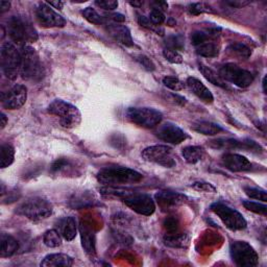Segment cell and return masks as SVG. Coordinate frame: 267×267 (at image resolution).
<instances>
[{"instance_id": "obj_1", "label": "cell", "mask_w": 267, "mask_h": 267, "mask_svg": "<svg viewBox=\"0 0 267 267\" xmlns=\"http://www.w3.org/2000/svg\"><path fill=\"white\" fill-rule=\"evenodd\" d=\"M143 175L128 167L106 166L97 173V181L106 187H118L141 182Z\"/></svg>"}, {"instance_id": "obj_2", "label": "cell", "mask_w": 267, "mask_h": 267, "mask_svg": "<svg viewBox=\"0 0 267 267\" xmlns=\"http://www.w3.org/2000/svg\"><path fill=\"white\" fill-rule=\"evenodd\" d=\"M218 36L219 29L193 32L191 34V43L197 55L204 58H216L220 51Z\"/></svg>"}, {"instance_id": "obj_3", "label": "cell", "mask_w": 267, "mask_h": 267, "mask_svg": "<svg viewBox=\"0 0 267 267\" xmlns=\"http://www.w3.org/2000/svg\"><path fill=\"white\" fill-rule=\"evenodd\" d=\"M8 33L15 43L22 46H25L28 43H35L38 40V33L32 22L22 16H13L10 18Z\"/></svg>"}, {"instance_id": "obj_4", "label": "cell", "mask_w": 267, "mask_h": 267, "mask_svg": "<svg viewBox=\"0 0 267 267\" xmlns=\"http://www.w3.org/2000/svg\"><path fill=\"white\" fill-rule=\"evenodd\" d=\"M47 111L49 114L60 119L61 125L65 128H74L82 121L79 110L75 105L62 99H55L48 105Z\"/></svg>"}, {"instance_id": "obj_5", "label": "cell", "mask_w": 267, "mask_h": 267, "mask_svg": "<svg viewBox=\"0 0 267 267\" xmlns=\"http://www.w3.org/2000/svg\"><path fill=\"white\" fill-rule=\"evenodd\" d=\"M21 69L22 78L38 82L43 77L44 70L38 52L30 45L22 46L21 49Z\"/></svg>"}, {"instance_id": "obj_6", "label": "cell", "mask_w": 267, "mask_h": 267, "mask_svg": "<svg viewBox=\"0 0 267 267\" xmlns=\"http://www.w3.org/2000/svg\"><path fill=\"white\" fill-rule=\"evenodd\" d=\"M54 211L52 205L47 199L32 197L26 199L17 208V214L24 216L33 221H41L48 218Z\"/></svg>"}, {"instance_id": "obj_7", "label": "cell", "mask_w": 267, "mask_h": 267, "mask_svg": "<svg viewBox=\"0 0 267 267\" xmlns=\"http://www.w3.org/2000/svg\"><path fill=\"white\" fill-rule=\"evenodd\" d=\"M126 118L140 127L153 128L161 123L163 115L152 108H129L126 111Z\"/></svg>"}, {"instance_id": "obj_8", "label": "cell", "mask_w": 267, "mask_h": 267, "mask_svg": "<svg viewBox=\"0 0 267 267\" xmlns=\"http://www.w3.org/2000/svg\"><path fill=\"white\" fill-rule=\"evenodd\" d=\"M230 255L239 267H254L259 264V256L255 249L246 241H232Z\"/></svg>"}, {"instance_id": "obj_9", "label": "cell", "mask_w": 267, "mask_h": 267, "mask_svg": "<svg viewBox=\"0 0 267 267\" xmlns=\"http://www.w3.org/2000/svg\"><path fill=\"white\" fill-rule=\"evenodd\" d=\"M0 56H2V67L6 77L9 79L17 78L21 69V52L18 51L13 43L6 42L3 44Z\"/></svg>"}, {"instance_id": "obj_10", "label": "cell", "mask_w": 267, "mask_h": 267, "mask_svg": "<svg viewBox=\"0 0 267 267\" xmlns=\"http://www.w3.org/2000/svg\"><path fill=\"white\" fill-rule=\"evenodd\" d=\"M211 210L231 231H242L248 227V222L242 214L225 204L215 203L211 206Z\"/></svg>"}, {"instance_id": "obj_11", "label": "cell", "mask_w": 267, "mask_h": 267, "mask_svg": "<svg viewBox=\"0 0 267 267\" xmlns=\"http://www.w3.org/2000/svg\"><path fill=\"white\" fill-rule=\"evenodd\" d=\"M220 77L239 88H248L254 82V75L251 71L241 68L238 65L228 63L219 69Z\"/></svg>"}, {"instance_id": "obj_12", "label": "cell", "mask_w": 267, "mask_h": 267, "mask_svg": "<svg viewBox=\"0 0 267 267\" xmlns=\"http://www.w3.org/2000/svg\"><path fill=\"white\" fill-rule=\"evenodd\" d=\"M141 155L145 161L155 163L166 168H172L176 165L172 148L167 145H153L146 147Z\"/></svg>"}, {"instance_id": "obj_13", "label": "cell", "mask_w": 267, "mask_h": 267, "mask_svg": "<svg viewBox=\"0 0 267 267\" xmlns=\"http://www.w3.org/2000/svg\"><path fill=\"white\" fill-rule=\"evenodd\" d=\"M122 202L134 212L140 215L150 216L155 211L154 200L148 194L128 192L122 197Z\"/></svg>"}, {"instance_id": "obj_14", "label": "cell", "mask_w": 267, "mask_h": 267, "mask_svg": "<svg viewBox=\"0 0 267 267\" xmlns=\"http://www.w3.org/2000/svg\"><path fill=\"white\" fill-rule=\"evenodd\" d=\"M36 18L38 23L45 29L50 28H64L66 20L58 14L46 3H40L36 8Z\"/></svg>"}, {"instance_id": "obj_15", "label": "cell", "mask_w": 267, "mask_h": 267, "mask_svg": "<svg viewBox=\"0 0 267 267\" xmlns=\"http://www.w3.org/2000/svg\"><path fill=\"white\" fill-rule=\"evenodd\" d=\"M28 99V89L23 85H15L2 94V104L8 110H18L24 105Z\"/></svg>"}, {"instance_id": "obj_16", "label": "cell", "mask_w": 267, "mask_h": 267, "mask_svg": "<svg viewBox=\"0 0 267 267\" xmlns=\"http://www.w3.org/2000/svg\"><path fill=\"white\" fill-rule=\"evenodd\" d=\"M155 200L163 212H170L186 204L187 196L170 190H160L154 195Z\"/></svg>"}, {"instance_id": "obj_17", "label": "cell", "mask_w": 267, "mask_h": 267, "mask_svg": "<svg viewBox=\"0 0 267 267\" xmlns=\"http://www.w3.org/2000/svg\"><path fill=\"white\" fill-rule=\"evenodd\" d=\"M210 146L218 149H243L259 153L262 151V147L253 140H237V139H217L210 143Z\"/></svg>"}, {"instance_id": "obj_18", "label": "cell", "mask_w": 267, "mask_h": 267, "mask_svg": "<svg viewBox=\"0 0 267 267\" xmlns=\"http://www.w3.org/2000/svg\"><path fill=\"white\" fill-rule=\"evenodd\" d=\"M155 135L162 141L170 144H180L188 138V135L181 127L171 122L160 125L155 131Z\"/></svg>"}, {"instance_id": "obj_19", "label": "cell", "mask_w": 267, "mask_h": 267, "mask_svg": "<svg viewBox=\"0 0 267 267\" xmlns=\"http://www.w3.org/2000/svg\"><path fill=\"white\" fill-rule=\"evenodd\" d=\"M221 163L228 170L233 172L250 171L253 168V164L241 154L228 152L221 157Z\"/></svg>"}, {"instance_id": "obj_20", "label": "cell", "mask_w": 267, "mask_h": 267, "mask_svg": "<svg viewBox=\"0 0 267 267\" xmlns=\"http://www.w3.org/2000/svg\"><path fill=\"white\" fill-rule=\"evenodd\" d=\"M105 31L106 33L112 37L115 41L119 42L124 46H132L134 41L130 35L129 30L120 23H115V22H105Z\"/></svg>"}, {"instance_id": "obj_21", "label": "cell", "mask_w": 267, "mask_h": 267, "mask_svg": "<svg viewBox=\"0 0 267 267\" xmlns=\"http://www.w3.org/2000/svg\"><path fill=\"white\" fill-rule=\"evenodd\" d=\"M187 86L190 90L195 94L200 100L205 103H212L214 101V96L209 89L195 77H188L187 78Z\"/></svg>"}, {"instance_id": "obj_22", "label": "cell", "mask_w": 267, "mask_h": 267, "mask_svg": "<svg viewBox=\"0 0 267 267\" xmlns=\"http://www.w3.org/2000/svg\"><path fill=\"white\" fill-rule=\"evenodd\" d=\"M57 230L61 234V236L67 240V241H72L77 233V227H76V221L73 217H64L61 218L57 222Z\"/></svg>"}, {"instance_id": "obj_23", "label": "cell", "mask_w": 267, "mask_h": 267, "mask_svg": "<svg viewBox=\"0 0 267 267\" xmlns=\"http://www.w3.org/2000/svg\"><path fill=\"white\" fill-rule=\"evenodd\" d=\"M43 267H69L73 265V258L66 254H50L41 261Z\"/></svg>"}, {"instance_id": "obj_24", "label": "cell", "mask_w": 267, "mask_h": 267, "mask_svg": "<svg viewBox=\"0 0 267 267\" xmlns=\"http://www.w3.org/2000/svg\"><path fill=\"white\" fill-rule=\"evenodd\" d=\"M76 171V166L73 161L68 158H60L56 160L50 166V172L55 175L73 174Z\"/></svg>"}, {"instance_id": "obj_25", "label": "cell", "mask_w": 267, "mask_h": 267, "mask_svg": "<svg viewBox=\"0 0 267 267\" xmlns=\"http://www.w3.org/2000/svg\"><path fill=\"white\" fill-rule=\"evenodd\" d=\"M165 246L172 248V249H186L189 246V236L184 233L175 232L166 234L163 239Z\"/></svg>"}, {"instance_id": "obj_26", "label": "cell", "mask_w": 267, "mask_h": 267, "mask_svg": "<svg viewBox=\"0 0 267 267\" xmlns=\"http://www.w3.org/2000/svg\"><path fill=\"white\" fill-rule=\"evenodd\" d=\"M0 242H2V249H0V257L2 258L13 256L19 249L18 241L9 234H2Z\"/></svg>"}, {"instance_id": "obj_27", "label": "cell", "mask_w": 267, "mask_h": 267, "mask_svg": "<svg viewBox=\"0 0 267 267\" xmlns=\"http://www.w3.org/2000/svg\"><path fill=\"white\" fill-rule=\"evenodd\" d=\"M192 129L199 134H203V135H206V136H215L217 135V134L224 131V128H222L219 124H216L211 121L195 122L192 125Z\"/></svg>"}, {"instance_id": "obj_28", "label": "cell", "mask_w": 267, "mask_h": 267, "mask_svg": "<svg viewBox=\"0 0 267 267\" xmlns=\"http://www.w3.org/2000/svg\"><path fill=\"white\" fill-rule=\"evenodd\" d=\"M182 154L185 159V161L189 164H196L204 158L205 150L203 147L196 146V145H191V146H186L182 150Z\"/></svg>"}, {"instance_id": "obj_29", "label": "cell", "mask_w": 267, "mask_h": 267, "mask_svg": "<svg viewBox=\"0 0 267 267\" xmlns=\"http://www.w3.org/2000/svg\"><path fill=\"white\" fill-rule=\"evenodd\" d=\"M82 233V241L83 248L85 249L86 253L89 255L95 254V235L94 233L87 227H81Z\"/></svg>"}, {"instance_id": "obj_30", "label": "cell", "mask_w": 267, "mask_h": 267, "mask_svg": "<svg viewBox=\"0 0 267 267\" xmlns=\"http://www.w3.org/2000/svg\"><path fill=\"white\" fill-rule=\"evenodd\" d=\"M227 52L231 57H235L239 60H248L252 55L251 48L247 46L246 44L240 43V42H236L229 45L227 48Z\"/></svg>"}, {"instance_id": "obj_31", "label": "cell", "mask_w": 267, "mask_h": 267, "mask_svg": "<svg viewBox=\"0 0 267 267\" xmlns=\"http://www.w3.org/2000/svg\"><path fill=\"white\" fill-rule=\"evenodd\" d=\"M199 71L202 72V74L205 76V78L207 81H209L211 84L220 87L222 89H230L229 86L226 84V82L220 77L219 74H217L214 70H212L211 68H209L208 66L203 65V64H199Z\"/></svg>"}, {"instance_id": "obj_32", "label": "cell", "mask_w": 267, "mask_h": 267, "mask_svg": "<svg viewBox=\"0 0 267 267\" xmlns=\"http://www.w3.org/2000/svg\"><path fill=\"white\" fill-rule=\"evenodd\" d=\"M0 167L3 169L11 166L15 160V148L11 144H3L0 147Z\"/></svg>"}, {"instance_id": "obj_33", "label": "cell", "mask_w": 267, "mask_h": 267, "mask_svg": "<svg viewBox=\"0 0 267 267\" xmlns=\"http://www.w3.org/2000/svg\"><path fill=\"white\" fill-rule=\"evenodd\" d=\"M43 241H44V244H45V246L48 248H51V249L59 248L62 246V236L57 229L48 230L47 232H45V234H44Z\"/></svg>"}, {"instance_id": "obj_34", "label": "cell", "mask_w": 267, "mask_h": 267, "mask_svg": "<svg viewBox=\"0 0 267 267\" xmlns=\"http://www.w3.org/2000/svg\"><path fill=\"white\" fill-rule=\"evenodd\" d=\"M165 48L172 49L175 51H181L185 48V40L183 36L173 35L165 39Z\"/></svg>"}, {"instance_id": "obj_35", "label": "cell", "mask_w": 267, "mask_h": 267, "mask_svg": "<svg viewBox=\"0 0 267 267\" xmlns=\"http://www.w3.org/2000/svg\"><path fill=\"white\" fill-rule=\"evenodd\" d=\"M83 16L84 18L90 22L92 24H96V25H104L105 24V19L103 17H101L94 9L92 8H87L83 11Z\"/></svg>"}, {"instance_id": "obj_36", "label": "cell", "mask_w": 267, "mask_h": 267, "mask_svg": "<svg viewBox=\"0 0 267 267\" xmlns=\"http://www.w3.org/2000/svg\"><path fill=\"white\" fill-rule=\"evenodd\" d=\"M243 207L246 208L247 210L259 214V215H266L267 213V207L264 204H260V203H256V202H252V200H243L242 202Z\"/></svg>"}, {"instance_id": "obj_37", "label": "cell", "mask_w": 267, "mask_h": 267, "mask_svg": "<svg viewBox=\"0 0 267 267\" xmlns=\"http://www.w3.org/2000/svg\"><path fill=\"white\" fill-rule=\"evenodd\" d=\"M163 84L172 91H182L185 89V84L175 76H165Z\"/></svg>"}, {"instance_id": "obj_38", "label": "cell", "mask_w": 267, "mask_h": 267, "mask_svg": "<svg viewBox=\"0 0 267 267\" xmlns=\"http://www.w3.org/2000/svg\"><path fill=\"white\" fill-rule=\"evenodd\" d=\"M94 202L95 200H93L92 197H88L87 194H84V195L74 196V198L70 200V205L73 208H83L87 206H93Z\"/></svg>"}, {"instance_id": "obj_39", "label": "cell", "mask_w": 267, "mask_h": 267, "mask_svg": "<svg viewBox=\"0 0 267 267\" xmlns=\"http://www.w3.org/2000/svg\"><path fill=\"white\" fill-rule=\"evenodd\" d=\"M188 12L191 14V15H200V14H204V13H214L213 9L204 4V3H197V4H191L189 7H188Z\"/></svg>"}, {"instance_id": "obj_40", "label": "cell", "mask_w": 267, "mask_h": 267, "mask_svg": "<svg viewBox=\"0 0 267 267\" xmlns=\"http://www.w3.org/2000/svg\"><path fill=\"white\" fill-rule=\"evenodd\" d=\"M163 226H164V229L166 230V234L179 232V227H180L179 218L175 216H169L164 220Z\"/></svg>"}, {"instance_id": "obj_41", "label": "cell", "mask_w": 267, "mask_h": 267, "mask_svg": "<svg viewBox=\"0 0 267 267\" xmlns=\"http://www.w3.org/2000/svg\"><path fill=\"white\" fill-rule=\"evenodd\" d=\"M244 192L246 194L254 199H258V200H262L263 203H266L267 200V195H266V191L262 190V189H258V188H251V187H246L244 188Z\"/></svg>"}, {"instance_id": "obj_42", "label": "cell", "mask_w": 267, "mask_h": 267, "mask_svg": "<svg viewBox=\"0 0 267 267\" xmlns=\"http://www.w3.org/2000/svg\"><path fill=\"white\" fill-rule=\"evenodd\" d=\"M163 56L164 58L172 63V64H181L183 62V57L179 51H175L172 49H168V48H164L163 50Z\"/></svg>"}, {"instance_id": "obj_43", "label": "cell", "mask_w": 267, "mask_h": 267, "mask_svg": "<svg viewBox=\"0 0 267 267\" xmlns=\"http://www.w3.org/2000/svg\"><path fill=\"white\" fill-rule=\"evenodd\" d=\"M151 23L155 26H160L161 24H163L165 22V15L163 12L159 11V10H154L152 9L150 14H149V18Z\"/></svg>"}, {"instance_id": "obj_44", "label": "cell", "mask_w": 267, "mask_h": 267, "mask_svg": "<svg viewBox=\"0 0 267 267\" xmlns=\"http://www.w3.org/2000/svg\"><path fill=\"white\" fill-rule=\"evenodd\" d=\"M138 22H139V24H140L141 26H143V28H145V29H148V30H151V31L157 33L158 35H163V34H164V30L160 29V26L153 25V24L151 23V22H150V20H149L148 18H146L145 16L139 15V16H138Z\"/></svg>"}, {"instance_id": "obj_45", "label": "cell", "mask_w": 267, "mask_h": 267, "mask_svg": "<svg viewBox=\"0 0 267 267\" xmlns=\"http://www.w3.org/2000/svg\"><path fill=\"white\" fill-rule=\"evenodd\" d=\"M191 187L198 192H206V193H215L216 192V188L212 184L206 183V182H195L192 184Z\"/></svg>"}, {"instance_id": "obj_46", "label": "cell", "mask_w": 267, "mask_h": 267, "mask_svg": "<svg viewBox=\"0 0 267 267\" xmlns=\"http://www.w3.org/2000/svg\"><path fill=\"white\" fill-rule=\"evenodd\" d=\"M98 8L106 10V11H113L118 8V3L114 0H97L94 3Z\"/></svg>"}, {"instance_id": "obj_47", "label": "cell", "mask_w": 267, "mask_h": 267, "mask_svg": "<svg viewBox=\"0 0 267 267\" xmlns=\"http://www.w3.org/2000/svg\"><path fill=\"white\" fill-rule=\"evenodd\" d=\"M136 60L147 71H153L154 70V64L152 63V61L149 58H147L145 56H138L136 58Z\"/></svg>"}, {"instance_id": "obj_48", "label": "cell", "mask_w": 267, "mask_h": 267, "mask_svg": "<svg viewBox=\"0 0 267 267\" xmlns=\"http://www.w3.org/2000/svg\"><path fill=\"white\" fill-rule=\"evenodd\" d=\"M251 4V2H244V0H228L226 2L227 6H230L231 8L234 9H242L244 7H247Z\"/></svg>"}, {"instance_id": "obj_49", "label": "cell", "mask_w": 267, "mask_h": 267, "mask_svg": "<svg viewBox=\"0 0 267 267\" xmlns=\"http://www.w3.org/2000/svg\"><path fill=\"white\" fill-rule=\"evenodd\" d=\"M166 99L168 101H171L172 103L180 104V105H184L186 103V99L183 96H180V95H177V94H173V93L167 94Z\"/></svg>"}, {"instance_id": "obj_50", "label": "cell", "mask_w": 267, "mask_h": 267, "mask_svg": "<svg viewBox=\"0 0 267 267\" xmlns=\"http://www.w3.org/2000/svg\"><path fill=\"white\" fill-rule=\"evenodd\" d=\"M150 6L152 7V9L154 10H159L161 12L166 11L168 9V4L165 2H159V0H155V2H152L150 4Z\"/></svg>"}, {"instance_id": "obj_51", "label": "cell", "mask_w": 267, "mask_h": 267, "mask_svg": "<svg viewBox=\"0 0 267 267\" xmlns=\"http://www.w3.org/2000/svg\"><path fill=\"white\" fill-rule=\"evenodd\" d=\"M106 17H109V19H111L113 22H115V23H121V22L125 21V17L122 14H118V13L110 14Z\"/></svg>"}, {"instance_id": "obj_52", "label": "cell", "mask_w": 267, "mask_h": 267, "mask_svg": "<svg viewBox=\"0 0 267 267\" xmlns=\"http://www.w3.org/2000/svg\"><path fill=\"white\" fill-rule=\"evenodd\" d=\"M10 8H11L10 2H2V3H0V12H2V13L9 11Z\"/></svg>"}, {"instance_id": "obj_53", "label": "cell", "mask_w": 267, "mask_h": 267, "mask_svg": "<svg viewBox=\"0 0 267 267\" xmlns=\"http://www.w3.org/2000/svg\"><path fill=\"white\" fill-rule=\"evenodd\" d=\"M46 4L50 7H54V8L59 9V10H62L64 5H65V3H63V2H50V3H46Z\"/></svg>"}, {"instance_id": "obj_54", "label": "cell", "mask_w": 267, "mask_h": 267, "mask_svg": "<svg viewBox=\"0 0 267 267\" xmlns=\"http://www.w3.org/2000/svg\"><path fill=\"white\" fill-rule=\"evenodd\" d=\"M0 120H2V123H0V125H2V126H0V128L4 129L7 125V123H8V118H7L5 113H2V117H0Z\"/></svg>"}, {"instance_id": "obj_55", "label": "cell", "mask_w": 267, "mask_h": 267, "mask_svg": "<svg viewBox=\"0 0 267 267\" xmlns=\"http://www.w3.org/2000/svg\"><path fill=\"white\" fill-rule=\"evenodd\" d=\"M129 5L131 7H134V8H140V7H142L144 5V2H130Z\"/></svg>"}, {"instance_id": "obj_56", "label": "cell", "mask_w": 267, "mask_h": 267, "mask_svg": "<svg viewBox=\"0 0 267 267\" xmlns=\"http://www.w3.org/2000/svg\"><path fill=\"white\" fill-rule=\"evenodd\" d=\"M265 81H266V77H264L263 78V91H264V93H266V88H265V86H266V83H265Z\"/></svg>"}]
</instances>
